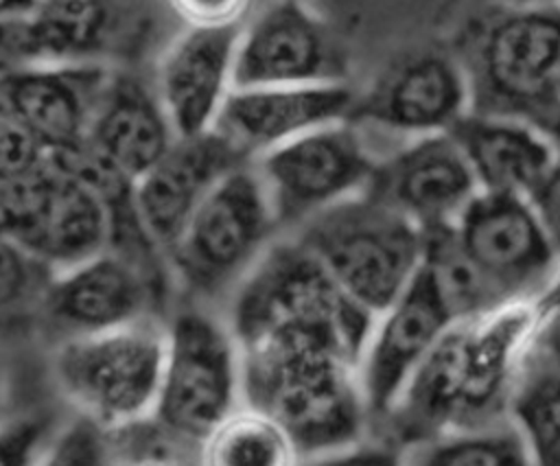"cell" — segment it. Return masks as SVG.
<instances>
[{"label":"cell","mask_w":560,"mask_h":466,"mask_svg":"<svg viewBox=\"0 0 560 466\" xmlns=\"http://www.w3.org/2000/svg\"><path fill=\"white\" fill-rule=\"evenodd\" d=\"M536 315L538 300L453 322L385 418L400 440L416 444L508 420Z\"/></svg>","instance_id":"1"},{"label":"cell","mask_w":560,"mask_h":466,"mask_svg":"<svg viewBox=\"0 0 560 466\" xmlns=\"http://www.w3.org/2000/svg\"><path fill=\"white\" fill-rule=\"evenodd\" d=\"M243 400L271 416L306 457L363 440L370 409L359 359L332 337L278 328L245 341Z\"/></svg>","instance_id":"2"},{"label":"cell","mask_w":560,"mask_h":466,"mask_svg":"<svg viewBox=\"0 0 560 466\" xmlns=\"http://www.w3.org/2000/svg\"><path fill=\"white\" fill-rule=\"evenodd\" d=\"M455 55L468 79L470 112L540 129L560 101V4H490L466 24Z\"/></svg>","instance_id":"3"},{"label":"cell","mask_w":560,"mask_h":466,"mask_svg":"<svg viewBox=\"0 0 560 466\" xmlns=\"http://www.w3.org/2000/svg\"><path fill=\"white\" fill-rule=\"evenodd\" d=\"M300 241L372 315L394 302L424 263L427 236L368 193L348 197L306 219Z\"/></svg>","instance_id":"4"},{"label":"cell","mask_w":560,"mask_h":466,"mask_svg":"<svg viewBox=\"0 0 560 466\" xmlns=\"http://www.w3.org/2000/svg\"><path fill=\"white\" fill-rule=\"evenodd\" d=\"M374 315L354 302L300 243L269 245L243 276L232 306L236 341L278 330H311L361 359Z\"/></svg>","instance_id":"5"},{"label":"cell","mask_w":560,"mask_h":466,"mask_svg":"<svg viewBox=\"0 0 560 466\" xmlns=\"http://www.w3.org/2000/svg\"><path fill=\"white\" fill-rule=\"evenodd\" d=\"M166 330L149 317L118 328L68 337L55 357V374L81 418L125 429L155 416Z\"/></svg>","instance_id":"6"},{"label":"cell","mask_w":560,"mask_h":466,"mask_svg":"<svg viewBox=\"0 0 560 466\" xmlns=\"http://www.w3.org/2000/svg\"><path fill=\"white\" fill-rule=\"evenodd\" d=\"M0 232L50 273L112 247V219L98 193L52 158L0 184Z\"/></svg>","instance_id":"7"},{"label":"cell","mask_w":560,"mask_h":466,"mask_svg":"<svg viewBox=\"0 0 560 466\" xmlns=\"http://www.w3.org/2000/svg\"><path fill=\"white\" fill-rule=\"evenodd\" d=\"M276 225L267 190L245 162L203 197L166 258L186 289L214 293L252 269Z\"/></svg>","instance_id":"8"},{"label":"cell","mask_w":560,"mask_h":466,"mask_svg":"<svg viewBox=\"0 0 560 466\" xmlns=\"http://www.w3.org/2000/svg\"><path fill=\"white\" fill-rule=\"evenodd\" d=\"M243 405L241 346L214 317L179 313L166 328L155 420L173 435L201 442Z\"/></svg>","instance_id":"9"},{"label":"cell","mask_w":560,"mask_h":466,"mask_svg":"<svg viewBox=\"0 0 560 466\" xmlns=\"http://www.w3.org/2000/svg\"><path fill=\"white\" fill-rule=\"evenodd\" d=\"M376 160L361 127L346 118L267 151L256 158L254 168L278 225H302L313 214L363 193Z\"/></svg>","instance_id":"10"},{"label":"cell","mask_w":560,"mask_h":466,"mask_svg":"<svg viewBox=\"0 0 560 466\" xmlns=\"http://www.w3.org/2000/svg\"><path fill=\"white\" fill-rule=\"evenodd\" d=\"M466 114L470 90L457 55L424 48L398 57L354 92L348 120L411 140L448 133Z\"/></svg>","instance_id":"11"},{"label":"cell","mask_w":560,"mask_h":466,"mask_svg":"<svg viewBox=\"0 0 560 466\" xmlns=\"http://www.w3.org/2000/svg\"><path fill=\"white\" fill-rule=\"evenodd\" d=\"M453 234L508 304L536 302L560 276V258L527 199L479 193Z\"/></svg>","instance_id":"12"},{"label":"cell","mask_w":560,"mask_h":466,"mask_svg":"<svg viewBox=\"0 0 560 466\" xmlns=\"http://www.w3.org/2000/svg\"><path fill=\"white\" fill-rule=\"evenodd\" d=\"M346 53L304 0H276L241 26L234 88L346 83Z\"/></svg>","instance_id":"13"},{"label":"cell","mask_w":560,"mask_h":466,"mask_svg":"<svg viewBox=\"0 0 560 466\" xmlns=\"http://www.w3.org/2000/svg\"><path fill=\"white\" fill-rule=\"evenodd\" d=\"M363 193L429 236L453 228L481 190L455 138L433 133L378 158Z\"/></svg>","instance_id":"14"},{"label":"cell","mask_w":560,"mask_h":466,"mask_svg":"<svg viewBox=\"0 0 560 466\" xmlns=\"http://www.w3.org/2000/svg\"><path fill=\"white\" fill-rule=\"evenodd\" d=\"M453 317L424 265L409 287L374 315L359 359L370 418H387Z\"/></svg>","instance_id":"15"},{"label":"cell","mask_w":560,"mask_h":466,"mask_svg":"<svg viewBox=\"0 0 560 466\" xmlns=\"http://www.w3.org/2000/svg\"><path fill=\"white\" fill-rule=\"evenodd\" d=\"M138 37L131 0H39L20 22L4 26L11 63H105Z\"/></svg>","instance_id":"16"},{"label":"cell","mask_w":560,"mask_h":466,"mask_svg":"<svg viewBox=\"0 0 560 466\" xmlns=\"http://www.w3.org/2000/svg\"><path fill=\"white\" fill-rule=\"evenodd\" d=\"M238 31L241 26H186L160 53L153 88L177 138H192L214 129L234 90Z\"/></svg>","instance_id":"17"},{"label":"cell","mask_w":560,"mask_h":466,"mask_svg":"<svg viewBox=\"0 0 560 466\" xmlns=\"http://www.w3.org/2000/svg\"><path fill=\"white\" fill-rule=\"evenodd\" d=\"M352 101L348 83L234 88L212 131L247 162L315 127L346 120Z\"/></svg>","instance_id":"18"},{"label":"cell","mask_w":560,"mask_h":466,"mask_svg":"<svg viewBox=\"0 0 560 466\" xmlns=\"http://www.w3.org/2000/svg\"><path fill=\"white\" fill-rule=\"evenodd\" d=\"M151 298L147 267L109 247L52 273L39 308L50 324L77 337L149 317Z\"/></svg>","instance_id":"19"},{"label":"cell","mask_w":560,"mask_h":466,"mask_svg":"<svg viewBox=\"0 0 560 466\" xmlns=\"http://www.w3.org/2000/svg\"><path fill=\"white\" fill-rule=\"evenodd\" d=\"M109 72L107 63H15L0 77V92L55 155L88 140Z\"/></svg>","instance_id":"20"},{"label":"cell","mask_w":560,"mask_h":466,"mask_svg":"<svg viewBox=\"0 0 560 466\" xmlns=\"http://www.w3.org/2000/svg\"><path fill=\"white\" fill-rule=\"evenodd\" d=\"M245 160L214 131L177 138L171 149L133 182V201L149 238L168 252L186 221L214 184Z\"/></svg>","instance_id":"21"},{"label":"cell","mask_w":560,"mask_h":466,"mask_svg":"<svg viewBox=\"0 0 560 466\" xmlns=\"http://www.w3.org/2000/svg\"><path fill=\"white\" fill-rule=\"evenodd\" d=\"M481 193L527 199L556 164L560 149L532 123L466 114L451 131Z\"/></svg>","instance_id":"22"},{"label":"cell","mask_w":560,"mask_h":466,"mask_svg":"<svg viewBox=\"0 0 560 466\" xmlns=\"http://www.w3.org/2000/svg\"><path fill=\"white\" fill-rule=\"evenodd\" d=\"M177 140V133L155 94L127 70H112L96 103L88 144L129 179L144 175Z\"/></svg>","instance_id":"23"},{"label":"cell","mask_w":560,"mask_h":466,"mask_svg":"<svg viewBox=\"0 0 560 466\" xmlns=\"http://www.w3.org/2000/svg\"><path fill=\"white\" fill-rule=\"evenodd\" d=\"M300 457L291 435L245 403L199 442V466H300Z\"/></svg>","instance_id":"24"},{"label":"cell","mask_w":560,"mask_h":466,"mask_svg":"<svg viewBox=\"0 0 560 466\" xmlns=\"http://www.w3.org/2000/svg\"><path fill=\"white\" fill-rule=\"evenodd\" d=\"M508 420L532 466H560V368L527 354L508 405Z\"/></svg>","instance_id":"25"},{"label":"cell","mask_w":560,"mask_h":466,"mask_svg":"<svg viewBox=\"0 0 560 466\" xmlns=\"http://www.w3.org/2000/svg\"><path fill=\"white\" fill-rule=\"evenodd\" d=\"M424 269L431 276L453 322L488 315L510 306L457 243L453 228L427 236Z\"/></svg>","instance_id":"26"},{"label":"cell","mask_w":560,"mask_h":466,"mask_svg":"<svg viewBox=\"0 0 560 466\" xmlns=\"http://www.w3.org/2000/svg\"><path fill=\"white\" fill-rule=\"evenodd\" d=\"M407 466H532L510 420L442 433L413 444Z\"/></svg>","instance_id":"27"},{"label":"cell","mask_w":560,"mask_h":466,"mask_svg":"<svg viewBox=\"0 0 560 466\" xmlns=\"http://www.w3.org/2000/svg\"><path fill=\"white\" fill-rule=\"evenodd\" d=\"M50 271L0 232V324L39 308Z\"/></svg>","instance_id":"28"},{"label":"cell","mask_w":560,"mask_h":466,"mask_svg":"<svg viewBox=\"0 0 560 466\" xmlns=\"http://www.w3.org/2000/svg\"><path fill=\"white\" fill-rule=\"evenodd\" d=\"M48 151L0 92V184L31 175L48 162Z\"/></svg>","instance_id":"29"},{"label":"cell","mask_w":560,"mask_h":466,"mask_svg":"<svg viewBox=\"0 0 560 466\" xmlns=\"http://www.w3.org/2000/svg\"><path fill=\"white\" fill-rule=\"evenodd\" d=\"M35 466H116L105 429L81 418L52 438Z\"/></svg>","instance_id":"30"},{"label":"cell","mask_w":560,"mask_h":466,"mask_svg":"<svg viewBox=\"0 0 560 466\" xmlns=\"http://www.w3.org/2000/svg\"><path fill=\"white\" fill-rule=\"evenodd\" d=\"M171 11L190 28H236L252 0H166Z\"/></svg>","instance_id":"31"},{"label":"cell","mask_w":560,"mask_h":466,"mask_svg":"<svg viewBox=\"0 0 560 466\" xmlns=\"http://www.w3.org/2000/svg\"><path fill=\"white\" fill-rule=\"evenodd\" d=\"M48 442L42 420H9L0 424V466H35Z\"/></svg>","instance_id":"32"},{"label":"cell","mask_w":560,"mask_h":466,"mask_svg":"<svg viewBox=\"0 0 560 466\" xmlns=\"http://www.w3.org/2000/svg\"><path fill=\"white\" fill-rule=\"evenodd\" d=\"M529 357L547 365L560 368V276L538 298V315Z\"/></svg>","instance_id":"33"},{"label":"cell","mask_w":560,"mask_h":466,"mask_svg":"<svg viewBox=\"0 0 560 466\" xmlns=\"http://www.w3.org/2000/svg\"><path fill=\"white\" fill-rule=\"evenodd\" d=\"M308 466H407L405 453L392 444L354 442L339 451L311 457Z\"/></svg>","instance_id":"34"},{"label":"cell","mask_w":560,"mask_h":466,"mask_svg":"<svg viewBox=\"0 0 560 466\" xmlns=\"http://www.w3.org/2000/svg\"><path fill=\"white\" fill-rule=\"evenodd\" d=\"M529 203L553 247V252L560 258V155L542 184L536 188V193L529 197Z\"/></svg>","instance_id":"35"},{"label":"cell","mask_w":560,"mask_h":466,"mask_svg":"<svg viewBox=\"0 0 560 466\" xmlns=\"http://www.w3.org/2000/svg\"><path fill=\"white\" fill-rule=\"evenodd\" d=\"M37 4L39 0H0V26L24 20Z\"/></svg>","instance_id":"36"},{"label":"cell","mask_w":560,"mask_h":466,"mask_svg":"<svg viewBox=\"0 0 560 466\" xmlns=\"http://www.w3.org/2000/svg\"><path fill=\"white\" fill-rule=\"evenodd\" d=\"M540 131L560 149V101L556 103V107L551 109L547 120L540 125Z\"/></svg>","instance_id":"37"},{"label":"cell","mask_w":560,"mask_h":466,"mask_svg":"<svg viewBox=\"0 0 560 466\" xmlns=\"http://www.w3.org/2000/svg\"><path fill=\"white\" fill-rule=\"evenodd\" d=\"M9 374H7V365H4V359L0 354V424L9 422L7 418V411H9Z\"/></svg>","instance_id":"38"},{"label":"cell","mask_w":560,"mask_h":466,"mask_svg":"<svg viewBox=\"0 0 560 466\" xmlns=\"http://www.w3.org/2000/svg\"><path fill=\"white\" fill-rule=\"evenodd\" d=\"M492 4H505V7H549V4H560V0H492Z\"/></svg>","instance_id":"39"},{"label":"cell","mask_w":560,"mask_h":466,"mask_svg":"<svg viewBox=\"0 0 560 466\" xmlns=\"http://www.w3.org/2000/svg\"><path fill=\"white\" fill-rule=\"evenodd\" d=\"M133 466H175V464H168L164 459H144V462H138Z\"/></svg>","instance_id":"40"},{"label":"cell","mask_w":560,"mask_h":466,"mask_svg":"<svg viewBox=\"0 0 560 466\" xmlns=\"http://www.w3.org/2000/svg\"><path fill=\"white\" fill-rule=\"evenodd\" d=\"M11 66H15V63H11L7 57H2V55H0V77H2Z\"/></svg>","instance_id":"41"}]
</instances>
